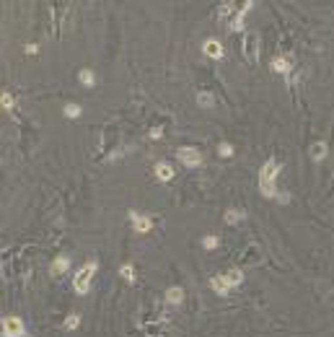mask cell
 <instances>
[{
  "mask_svg": "<svg viewBox=\"0 0 334 337\" xmlns=\"http://www.w3.org/2000/svg\"><path fill=\"white\" fill-rule=\"evenodd\" d=\"M280 168H282V163H280V161H275V158L264 161L262 172H259V190H262V195H264V197H277V187H275V182H277V177H280Z\"/></svg>",
  "mask_w": 334,
  "mask_h": 337,
  "instance_id": "6da1fadb",
  "label": "cell"
},
{
  "mask_svg": "<svg viewBox=\"0 0 334 337\" xmlns=\"http://www.w3.org/2000/svg\"><path fill=\"white\" fill-rule=\"evenodd\" d=\"M96 270H99V262H96V259H91V262H86L78 272L73 275V288H75V293H81V296H86V293H88L91 280H94Z\"/></svg>",
  "mask_w": 334,
  "mask_h": 337,
  "instance_id": "7a4b0ae2",
  "label": "cell"
},
{
  "mask_svg": "<svg viewBox=\"0 0 334 337\" xmlns=\"http://www.w3.org/2000/svg\"><path fill=\"white\" fill-rule=\"evenodd\" d=\"M241 50H244V57L249 60L251 65L259 63V34H256V32H246L244 42H241Z\"/></svg>",
  "mask_w": 334,
  "mask_h": 337,
  "instance_id": "3957f363",
  "label": "cell"
},
{
  "mask_svg": "<svg viewBox=\"0 0 334 337\" xmlns=\"http://www.w3.org/2000/svg\"><path fill=\"white\" fill-rule=\"evenodd\" d=\"M176 156H179V161L184 163L187 168H197V166H202V153L197 150V148H179L176 150Z\"/></svg>",
  "mask_w": 334,
  "mask_h": 337,
  "instance_id": "277c9868",
  "label": "cell"
},
{
  "mask_svg": "<svg viewBox=\"0 0 334 337\" xmlns=\"http://www.w3.org/2000/svg\"><path fill=\"white\" fill-rule=\"evenodd\" d=\"M3 334L6 337H26V327L19 316H6L3 319Z\"/></svg>",
  "mask_w": 334,
  "mask_h": 337,
  "instance_id": "5b68a950",
  "label": "cell"
},
{
  "mask_svg": "<svg viewBox=\"0 0 334 337\" xmlns=\"http://www.w3.org/2000/svg\"><path fill=\"white\" fill-rule=\"evenodd\" d=\"M272 70L287 75V73L293 70V57H290V55H277L275 60H272Z\"/></svg>",
  "mask_w": 334,
  "mask_h": 337,
  "instance_id": "8992f818",
  "label": "cell"
},
{
  "mask_svg": "<svg viewBox=\"0 0 334 337\" xmlns=\"http://www.w3.org/2000/svg\"><path fill=\"white\" fill-rule=\"evenodd\" d=\"M130 221H132V226H135V231H138V234H148L150 226H153V221L140 216V213H130Z\"/></svg>",
  "mask_w": 334,
  "mask_h": 337,
  "instance_id": "52a82bcc",
  "label": "cell"
},
{
  "mask_svg": "<svg viewBox=\"0 0 334 337\" xmlns=\"http://www.w3.org/2000/svg\"><path fill=\"white\" fill-rule=\"evenodd\" d=\"M210 288L215 290L218 296H228V293H231V285L225 283L223 275H215V278H210Z\"/></svg>",
  "mask_w": 334,
  "mask_h": 337,
  "instance_id": "ba28073f",
  "label": "cell"
},
{
  "mask_svg": "<svg viewBox=\"0 0 334 337\" xmlns=\"http://www.w3.org/2000/svg\"><path fill=\"white\" fill-rule=\"evenodd\" d=\"M202 52H205L207 57H215V60H220V57H223V47H220V42H218V39H207V42L202 44Z\"/></svg>",
  "mask_w": 334,
  "mask_h": 337,
  "instance_id": "9c48e42d",
  "label": "cell"
},
{
  "mask_svg": "<svg viewBox=\"0 0 334 337\" xmlns=\"http://www.w3.org/2000/svg\"><path fill=\"white\" fill-rule=\"evenodd\" d=\"M68 267H70V257H65V254H60L55 262H52V267H50V272L55 275V278H60L63 272H68Z\"/></svg>",
  "mask_w": 334,
  "mask_h": 337,
  "instance_id": "30bf717a",
  "label": "cell"
},
{
  "mask_svg": "<svg viewBox=\"0 0 334 337\" xmlns=\"http://www.w3.org/2000/svg\"><path fill=\"white\" fill-rule=\"evenodd\" d=\"M156 179H161V182H171V179H174V168H171V163L158 161V163H156Z\"/></svg>",
  "mask_w": 334,
  "mask_h": 337,
  "instance_id": "8fae6325",
  "label": "cell"
},
{
  "mask_svg": "<svg viewBox=\"0 0 334 337\" xmlns=\"http://www.w3.org/2000/svg\"><path fill=\"white\" fill-rule=\"evenodd\" d=\"M223 278H225V283L233 288V285H241V283H244V272H241V270H228Z\"/></svg>",
  "mask_w": 334,
  "mask_h": 337,
  "instance_id": "7c38bea8",
  "label": "cell"
},
{
  "mask_svg": "<svg viewBox=\"0 0 334 337\" xmlns=\"http://www.w3.org/2000/svg\"><path fill=\"white\" fill-rule=\"evenodd\" d=\"M181 298H184V290H181L179 285L166 290V301H169V303H181Z\"/></svg>",
  "mask_w": 334,
  "mask_h": 337,
  "instance_id": "4fadbf2b",
  "label": "cell"
},
{
  "mask_svg": "<svg viewBox=\"0 0 334 337\" xmlns=\"http://www.w3.org/2000/svg\"><path fill=\"white\" fill-rule=\"evenodd\" d=\"M326 156V143H316V145H311V158L313 161H321Z\"/></svg>",
  "mask_w": 334,
  "mask_h": 337,
  "instance_id": "5bb4252c",
  "label": "cell"
},
{
  "mask_svg": "<svg viewBox=\"0 0 334 337\" xmlns=\"http://www.w3.org/2000/svg\"><path fill=\"white\" fill-rule=\"evenodd\" d=\"M212 101L215 99H212V94H207V91H200V94H197V104L200 106H212Z\"/></svg>",
  "mask_w": 334,
  "mask_h": 337,
  "instance_id": "9a60e30c",
  "label": "cell"
},
{
  "mask_svg": "<svg viewBox=\"0 0 334 337\" xmlns=\"http://www.w3.org/2000/svg\"><path fill=\"white\" fill-rule=\"evenodd\" d=\"M78 78H81V83H83V86H94V83H96L94 73H91L88 68H86V70H81V75H78Z\"/></svg>",
  "mask_w": 334,
  "mask_h": 337,
  "instance_id": "2e32d148",
  "label": "cell"
},
{
  "mask_svg": "<svg viewBox=\"0 0 334 337\" xmlns=\"http://www.w3.org/2000/svg\"><path fill=\"white\" fill-rule=\"evenodd\" d=\"M241 218H244V210H228L225 213V223H238Z\"/></svg>",
  "mask_w": 334,
  "mask_h": 337,
  "instance_id": "e0dca14e",
  "label": "cell"
},
{
  "mask_svg": "<svg viewBox=\"0 0 334 337\" xmlns=\"http://www.w3.org/2000/svg\"><path fill=\"white\" fill-rule=\"evenodd\" d=\"M119 275H122V278L125 280H135V270H132V265H122V267H119Z\"/></svg>",
  "mask_w": 334,
  "mask_h": 337,
  "instance_id": "ac0fdd59",
  "label": "cell"
},
{
  "mask_svg": "<svg viewBox=\"0 0 334 337\" xmlns=\"http://www.w3.org/2000/svg\"><path fill=\"white\" fill-rule=\"evenodd\" d=\"M78 324H81V314H70L68 321H65V329H75Z\"/></svg>",
  "mask_w": 334,
  "mask_h": 337,
  "instance_id": "d6986e66",
  "label": "cell"
},
{
  "mask_svg": "<svg viewBox=\"0 0 334 337\" xmlns=\"http://www.w3.org/2000/svg\"><path fill=\"white\" fill-rule=\"evenodd\" d=\"M65 114H68V117H73V119H75V117H81V106H78V104H68V106H65Z\"/></svg>",
  "mask_w": 334,
  "mask_h": 337,
  "instance_id": "ffe728a7",
  "label": "cell"
},
{
  "mask_svg": "<svg viewBox=\"0 0 334 337\" xmlns=\"http://www.w3.org/2000/svg\"><path fill=\"white\" fill-rule=\"evenodd\" d=\"M218 153H220L223 158H228V156H233V148H231L228 143H220V145H218Z\"/></svg>",
  "mask_w": 334,
  "mask_h": 337,
  "instance_id": "44dd1931",
  "label": "cell"
},
{
  "mask_svg": "<svg viewBox=\"0 0 334 337\" xmlns=\"http://www.w3.org/2000/svg\"><path fill=\"white\" fill-rule=\"evenodd\" d=\"M202 247H205V249H215V247H218V236H205V239H202Z\"/></svg>",
  "mask_w": 334,
  "mask_h": 337,
  "instance_id": "7402d4cb",
  "label": "cell"
},
{
  "mask_svg": "<svg viewBox=\"0 0 334 337\" xmlns=\"http://www.w3.org/2000/svg\"><path fill=\"white\" fill-rule=\"evenodd\" d=\"M0 101H3V109H6V112H13V96L8 94V91L3 94V99H0Z\"/></svg>",
  "mask_w": 334,
  "mask_h": 337,
  "instance_id": "603a6c76",
  "label": "cell"
}]
</instances>
